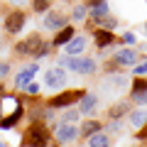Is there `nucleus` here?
Masks as SVG:
<instances>
[{
    "mask_svg": "<svg viewBox=\"0 0 147 147\" xmlns=\"http://www.w3.org/2000/svg\"><path fill=\"white\" fill-rule=\"evenodd\" d=\"M59 64H61L64 69H69V71H74V74H81V76H93V74L98 71V61L91 59V57H84V54H79V57L64 54V57L59 59Z\"/></svg>",
    "mask_w": 147,
    "mask_h": 147,
    "instance_id": "f257e3e1",
    "label": "nucleus"
},
{
    "mask_svg": "<svg viewBox=\"0 0 147 147\" xmlns=\"http://www.w3.org/2000/svg\"><path fill=\"white\" fill-rule=\"evenodd\" d=\"M49 140H52L49 127L44 125L42 120H34V123H32V125L25 130V137H22V142H25V145H34V147L49 145Z\"/></svg>",
    "mask_w": 147,
    "mask_h": 147,
    "instance_id": "f03ea898",
    "label": "nucleus"
},
{
    "mask_svg": "<svg viewBox=\"0 0 147 147\" xmlns=\"http://www.w3.org/2000/svg\"><path fill=\"white\" fill-rule=\"evenodd\" d=\"M84 93H86L84 88H59V93L52 96L47 100V105H52V108H71V105H76L81 100Z\"/></svg>",
    "mask_w": 147,
    "mask_h": 147,
    "instance_id": "7ed1b4c3",
    "label": "nucleus"
},
{
    "mask_svg": "<svg viewBox=\"0 0 147 147\" xmlns=\"http://www.w3.org/2000/svg\"><path fill=\"white\" fill-rule=\"evenodd\" d=\"M52 137L54 142H59V145H69V142H76L79 140V125L76 123H61L59 120L57 125L52 127Z\"/></svg>",
    "mask_w": 147,
    "mask_h": 147,
    "instance_id": "20e7f679",
    "label": "nucleus"
},
{
    "mask_svg": "<svg viewBox=\"0 0 147 147\" xmlns=\"http://www.w3.org/2000/svg\"><path fill=\"white\" fill-rule=\"evenodd\" d=\"M127 100L132 105H147V76H135L127 86Z\"/></svg>",
    "mask_w": 147,
    "mask_h": 147,
    "instance_id": "39448f33",
    "label": "nucleus"
},
{
    "mask_svg": "<svg viewBox=\"0 0 147 147\" xmlns=\"http://www.w3.org/2000/svg\"><path fill=\"white\" fill-rule=\"evenodd\" d=\"M140 57H142V54L137 52V49L132 47V44H125L123 49H115L110 59H113V61H115L118 66H120L123 71H125V69H132V66H135V64L140 61Z\"/></svg>",
    "mask_w": 147,
    "mask_h": 147,
    "instance_id": "423d86ee",
    "label": "nucleus"
},
{
    "mask_svg": "<svg viewBox=\"0 0 147 147\" xmlns=\"http://www.w3.org/2000/svg\"><path fill=\"white\" fill-rule=\"evenodd\" d=\"M44 44V39H42V34H30V37H25L22 42H17L15 44V54L17 57H34L37 52H39V47Z\"/></svg>",
    "mask_w": 147,
    "mask_h": 147,
    "instance_id": "0eeeda50",
    "label": "nucleus"
},
{
    "mask_svg": "<svg viewBox=\"0 0 147 147\" xmlns=\"http://www.w3.org/2000/svg\"><path fill=\"white\" fill-rule=\"evenodd\" d=\"M5 32L7 34H20L22 30H25V25H27V12L25 10H10L5 15Z\"/></svg>",
    "mask_w": 147,
    "mask_h": 147,
    "instance_id": "6e6552de",
    "label": "nucleus"
},
{
    "mask_svg": "<svg viewBox=\"0 0 147 147\" xmlns=\"http://www.w3.org/2000/svg\"><path fill=\"white\" fill-rule=\"evenodd\" d=\"M66 69L59 64V66H52V69H47V74H44V84H47V88H54V91H59V88H64L66 86Z\"/></svg>",
    "mask_w": 147,
    "mask_h": 147,
    "instance_id": "1a4fd4ad",
    "label": "nucleus"
},
{
    "mask_svg": "<svg viewBox=\"0 0 147 147\" xmlns=\"http://www.w3.org/2000/svg\"><path fill=\"white\" fill-rule=\"evenodd\" d=\"M64 25H69V15H66V12L52 10V7H49V10L44 12V20H42V27H44V30L57 32V30H61Z\"/></svg>",
    "mask_w": 147,
    "mask_h": 147,
    "instance_id": "9d476101",
    "label": "nucleus"
},
{
    "mask_svg": "<svg viewBox=\"0 0 147 147\" xmlns=\"http://www.w3.org/2000/svg\"><path fill=\"white\" fill-rule=\"evenodd\" d=\"M93 44L96 49H108L115 44V34L113 30H105V27H93Z\"/></svg>",
    "mask_w": 147,
    "mask_h": 147,
    "instance_id": "9b49d317",
    "label": "nucleus"
},
{
    "mask_svg": "<svg viewBox=\"0 0 147 147\" xmlns=\"http://www.w3.org/2000/svg\"><path fill=\"white\" fill-rule=\"evenodd\" d=\"M96 110H98V96L86 91V93L81 96V100H79V113H81L84 118H91Z\"/></svg>",
    "mask_w": 147,
    "mask_h": 147,
    "instance_id": "f8f14e48",
    "label": "nucleus"
},
{
    "mask_svg": "<svg viewBox=\"0 0 147 147\" xmlns=\"http://www.w3.org/2000/svg\"><path fill=\"white\" fill-rule=\"evenodd\" d=\"M125 118H127V125H130L132 130H140L147 123V105H135V108H130V113H127Z\"/></svg>",
    "mask_w": 147,
    "mask_h": 147,
    "instance_id": "ddd939ff",
    "label": "nucleus"
},
{
    "mask_svg": "<svg viewBox=\"0 0 147 147\" xmlns=\"http://www.w3.org/2000/svg\"><path fill=\"white\" fill-rule=\"evenodd\" d=\"M86 44H88V42H86L84 34H74L61 49H64V54H69V57H79V54L86 52Z\"/></svg>",
    "mask_w": 147,
    "mask_h": 147,
    "instance_id": "4468645a",
    "label": "nucleus"
},
{
    "mask_svg": "<svg viewBox=\"0 0 147 147\" xmlns=\"http://www.w3.org/2000/svg\"><path fill=\"white\" fill-rule=\"evenodd\" d=\"M130 108H132L130 100H118V103H113L105 110V118H108V120H123V118L130 113Z\"/></svg>",
    "mask_w": 147,
    "mask_h": 147,
    "instance_id": "2eb2a0df",
    "label": "nucleus"
},
{
    "mask_svg": "<svg viewBox=\"0 0 147 147\" xmlns=\"http://www.w3.org/2000/svg\"><path fill=\"white\" fill-rule=\"evenodd\" d=\"M37 71H39V66H37V64H30L27 69H22V71L15 76V88L22 91L27 84H30V81H34V74H37Z\"/></svg>",
    "mask_w": 147,
    "mask_h": 147,
    "instance_id": "dca6fc26",
    "label": "nucleus"
},
{
    "mask_svg": "<svg viewBox=\"0 0 147 147\" xmlns=\"http://www.w3.org/2000/svg\"><path fill=\"white\" fill-rule=\"evenodd\" d=\"M98 130H103V123H100V120H96L93 115H91V118H86V120L79 125V135L84 137V140H88V137H91V135H96Z\"/></svg>",
    "mask_w": 147,
    "mask_h": 147,
    "instance_id": "f3484780",
    "label": "nucleus"
},
{
    "mask_svg": "<svg viewBox=\"0 0 147 147\" xmlns=\"http://www.w3.org/2000/svg\"><path fill=\"white\" fill-rule=\"evenodd\" d=\"M108 88H113V91H123V88H127V76L125 74H120V71H115V74H105V81H103Z\"/></svg>",
    "mask_w": 147,
    "mask_h": 147,
    "instance_id": "a211bd4d",
    "label": "nucleus"
},
{
    "mask_svg": "<svg viewBox=\"0 0 147 147\" xmlns=\"http://www.w3.org/2000/svg\"><path fill=\"white\" fill-rule=\"evenodd\" d=\"M74 34H76V27H74V25H64L61 30H57V32H54L52 47H64V44H66Z\"/></svg>",
    "mask_w": 147,
    "mask_h": 147,
    "instance_id": "6ab92c4d",
    "label": "nucleus"
},
{
    "mask_svg": "<svg viewBox=\"0 0 147 147\" xmlns=\"http://www.w3.org/2000/svg\"><path fill=\"white\" fill-rule=\"evenodd\" d=\"M22 115H25V108H22V105H17V108L12 110V115H7V118H3V120H0V130H10V127H15L17 123L22 120Z\"/></svg>",
    "mask_w": 147,
    "mask_h": 147,
    "instance_id": "aec40b11",
    "label": "nucleus"
},
{
    "mask_svg": "<svg viewBox=\"0 0 147 147\" xmlns=\"http://www.w3.org/2000/svg\"><path fill=\"white\" fill-rule=\"evenodd\" d=\"M86 17H88V5L86 3H76L71 7V12H69V20H74V22H86Z\"/></svg>",
    "mask_w": 147,
    "mask_h": 147,
    "instance_id": "412c9836",
    "label": "nucleus"
},
{
    "mask_svg": "<svg viewBox=\"0 0 147 147\" xmlns=\"http://www.w3.org/2000/svg\"><path fill=\"white\" fill-rule=\"evenodd\" d=\"M86 142H88V147H108V145H110L113 140H110V135H108V132L98 130L96 135H91V137H88Z\"/></svg>",
    "mask_w": 147,
    "mask_h": 147,
    "instance_id": "4be33fe9",
    "label": "nucleus"
},
{
    "mask_svg": "<svg viewBox=\"0 0 147 147\" xmlns=\"http://www.w3.org/2000/svg\"><path fill=\"white\" fill-rule=\"evenodd\" d=\"M30 7L37 15H44L49 7H54V0H30Z\"/></svg>",
    "mask_w": 147,
    "mask_h": 147,
    "instance_id": "5701e85b",
    "label": "nucleus"
},
{
    "mask_svg": "<svg viewBox=\"0 0 147 147\" xmlns=\"http://www.w3.org/2000/svg\"><path fill=\"white\" fill-rule=\"evenodd\" d=\"M132 76H147V57H140V61L132 66Z\"/></svg>",
    "mask_w": 147,
    "mask_h": 147,
    "instance_id": "b1692460",
    "label": "nucleus"
},
{
    "mask_svg": "<svg viewBox=\"0 0 147 147\" xmlns=\"http://www.w3.org/2000/svg\"><path fill=\"white\" fill-rule=\"evenodd\" d=\"M79 118H81V113H79V108L76 110H64L61 113V123H79Z\"/></svg>",
    "mask_w": 147,
    "mask_h": 147,
    "instance_id": "393cba45",
    "label": "nucleus"
},
{
    "mask_svg": "<svg viewBox=\"0 0 147 147\" xmlns=\"http://www.w3.org/2000/svg\"><path fill=\"white\" fill-rule=\"evenodd\" d=\"M22 93H30V96H37V93H39V84H37V81H30V84H27L25 88H22Z\"/></svg>",
    "mask_w": 147,
    "mask_h": 147,
    "instance_id": "a878e982",
    "label": "nucleus"
},
{
    "mask_svg": "<svg viewBox=\"0 0 147 147\" xmlns=\"http://www.w3.org/2000/svg\"><path fill=\"white\" fill-rule=\"evenodd\" d=\"M120 39H123L125 44H135V42H137V37L132 34V32H123V37H120Z\"/></svg>",
    "mask_w": 147,
    "mask_h": 147,
    "instance_id": "bb28decb",
    "label": "nucleus"
},
{
    "mask_svg": "<svg viewBox=\"0 0 147 147\" xmlns=\"http://www.w3.org/2000/svg\"><path fill=\"white\" fill-rule=\"evenodd\" d=\"M10 74V61H0V79H5Z\"/></svg>",
    "mask_w": 147,
    "mask_h": 147,
    "instance_id": "cd10ccee",
    "label": "nucleus"
},
{
    "mask_svg": "<svg viewBox=\"0 0 147 147\" xmlns=\"http://www.w3.org/2000/svg\"><path fill=\"white\" fill-rule=\"evenodd\" d=\"M7 3H12V5H27L30 0H7Z\"/></svg>",
    "mask_w": 147,
    "mask_h": 147,
    "instance_id": "c85d7f7f",
    "label": "nucleus"
},
{
    "mask_svg": "<svg viewBox=\"0 0 147 147\" xmlns=\"http://www.w3.org/2000/svg\"><path fill=\"white\" fill-rule=\"evenodd\" d=\"M145 34H147V22H145Z\"/></svg>",
    "mask_w": 147,
    "mask_h": 147,
    "instance_id": "c756f323",
    "label": "nucleus"
},
{
    "mask_svg": "<svg viewBox=\"0 0 147 147\" xmlns=\"http://www.w3.org/2000/svg\"><path fill=\"white\" fill-rule=\"evenodd\" d=\"M145 127H147V123H145Z\"/></svg>",
    "mask_w": 147,
    "mask_h": 147,
    "instance_id": "7c9ffc66",
    "label": "nucleus"
}]
</instances>
